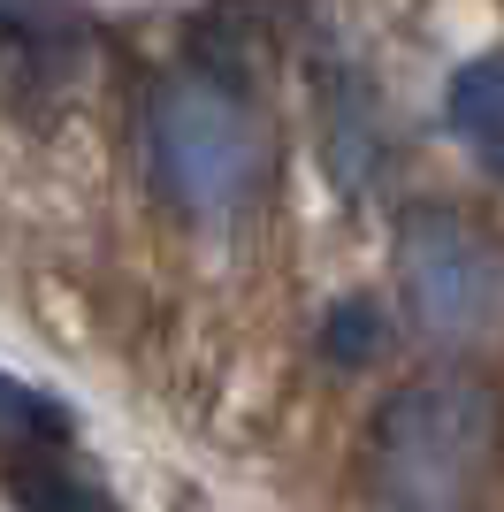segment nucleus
Masks as SVG:
<instances>
[{
  "label": "nucleus",
  "instance_id": "f257e3e1",
  "mask_svg": "<svg viewBox=\"0 0 504 512\" xmlns=\"http://www.w3.org/2000/svg\"><path fill=\"white\" fill-rule=\"evenodd\" d=\"M497 390L482 375H420L367 421V490L382 512H459L497 459Z\"/></svg>",
  "mask_w": 504,
  "mask_h": 512
},
{
  "label": "nucleus",
  "instance_id": "f03ea898",
  "mask_svg": "<svg viewBox=\"0 0 504 512\" xmlns=\"http://www.w3.org/2000/svg\"><path fill=\"white\" fill-rule=\"evenodd\" d=\"M153 184L191 222H230L260 192V130L245 100L207 77H176L153 100Z\"/></svg>",
  "mask_w": 504,
  "mask_h": 512
},
{
  "label": "nucleus",
  "instance_id": "7ed1b4c3",
  "mask_svg": "<svg viewBox=\"0 0 504 512\" xmlns=\"http://www.w3.org/2000/svg\"><path fill=\"white\" fill-rule=\"evenodd\" d=\"M398 299L420 337L482 344L504 329V253L466 214L413 207L398 222Z\"/></svg>",
  "mask_w": 504,
  "mask_h": 512
},
{
  "label": "nucleus",
  "instance_id": "20e7f679",
  "mask_svg": "<svg viewBox=\"0 0 504 512\" xmlns=\"http://www.w3.org/2000/svg\"><path fill=\"white\" fill-rule=\"evenodd\" d=\"M451 130L459 146L504 184V54H482L451 77Z\"/></svg>",
  "mask_w": 504,
  "mask_h": 512
},
{
  "label": "nucleus",
  "instance_id": "39448f33",
  "mask_svg": "<svg viewBox=\"0 0 504 512\" xmlns=\"http://www.w3.org/2000/svg\"><path fill=\"white\" fill-rule=\"evenodd\" d=\"M8 497L16 512H115L100 482L62 459H8Z\"/></svg>",
  "mask_w": 504,
  "mask_h": 512
},
{
  "label": "nucleus",
  "instance_id": "423d86ee",
  "mask_svg": "<svg viewBox=\"0 0 504 512\" xmlns=\"http://www.w3.org/2000/svg\"><path fill=\"white\" fill-rule=\"evenodd\" d=\"M62 436H69V413L0 367V451H54Z\"/></svg>",
  "mask_w": 504,
  "mask_h": 512
},
{
  "label": "nucleus",
  "instance_id": "0eeeda50",
  "mask_svg": "<svg viewBox=\"0 0 504 512\" xmlns=\"http://www.w3.org/2000/svg\"><path fill=\"white\" fill-rule=\"evenodd\" d=\"M375 344H382V321H375V306H367V299L336 306L329 329H321V352H329V360H344V367L375 360Z\"/></svg>",
  "mask_w": 504,
  "mask_h": 512
},
{
  "label": "nucleus",
  "instance_id": "6e6552de",
  "mask_svg": "<svg viewBox=\"0 0 504 512\" xmlns=\"http://www.w3.org/2000/svg\"><path fill=\"white\" fill-rule=\"evenodd\" d=\"M54 0H0V31H46Z\"/></svg>",
  "mask_w": 504,
  "mask_h": 512
}]
</instances>
